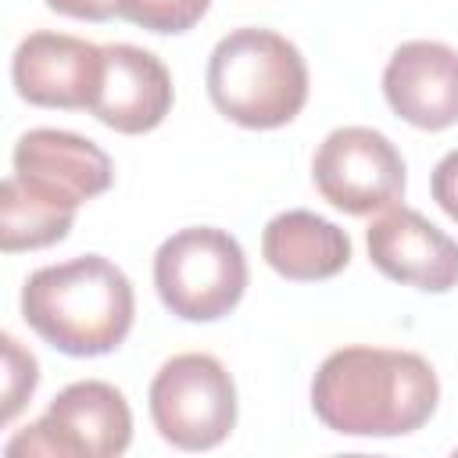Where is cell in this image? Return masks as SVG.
I'll list each match as a JSON object with an SVG mask.
<instances>
[{
  "label": "cell",
  "instance_id": "3",
  "mask_svg": "<svg viewBox=\"0 0 458 458\" xmlns=\"http://www.w3.org/2000/svg\"><path fill=\"white\" fill-rule=\"evenodd\" d=\"M208 97L218 114L243 129H279L308 100V64L272 29H233L208 57Z\"/></svg>",
  "mask_w": 458,
  "mask_h": 458
},
{
  "label": "cell",
  "instance_id": "11",
  "mask_svg": "<svg viewBox=\"0 0 458 458\" xmlns=\"http://www.w3.org/2000/svg\"><path fill=\"white\" fill-rule=\"evenodd\" d=\"M172 100H175V89L161 57L132 43L104 47V79L89 107L97 122H104L114 132L140 136L165 122V114L172 111Z\"/></svg>",
  "mask_w": 458,
  "mask_h": 458
},
{
  "label": "cell",
  "instance_id": "7",
  "mask_svg": "<svg viewBox=\"0 0 458 458\" xmlns=\"http://www.w3.org/2000/svg\"><path fill=\"white\" fill-rule=\"evenodd\" d=\"M311 179L336 211L372 215L404 197V157L383 132L344 125L318 143Z\"/></svg>",
  "mask_w": 458,
  "mask_h": 458
},
{
  "label": "cell",
  "instance_id": "14",
  "mask_svg": "<svg viewBox=\"0 0 458 458\" xmlns=\"http://www.w3.org/2000/svg\"><path fill=\"white\" fill-rule=\"evenodd\" d=\"M75 204H64L11 172L0 186V247L18 254L61 243L75 222Z\"/></svg>",
  "mask_w": 458,
  "mask_h": 458
},
{
  "label": "cell",
  "instance_id": "13",
  "mask_svg": "<svg viewBox=\"0 0 458 458\" xmlns=\"http://www.w3.org/2000/svg\"><path fill=\"white\" fill-rule=\"evenodd\" d=\"M261 254L272 272L290 283H318L333 279L351 261L347 233L304 208L276 215L261 233Z\"/></svg>",
  "mask_w": 458,
  "mask_h": 458
},
{
  "label": "cell",
  "instance_id": "16",
  "mask_svg": "<svg viewBox=\"0 0 458 458\" xmlns=\"http://www.w3.org/2000/svg\"><path fill=\"white\" fill-rule=\"evenodd\" d=\"M0 344H4V408H0V422H11L25 408V401L32 397V390L39 383V365L14 336H4Z\"/></svg>",
  "mask_w": 458,
  "mask_h": 458
},
{
  "label": "cell",
  "instance_id": "6",
  "mask_svg": "<svg viewBox=\"0 0 458 458\" xmlns=\"http://www.w3.org/2000/svg\"><path fill=\"white\" fill-rule=\"evenodd\" d=\"M132 440V411L118 386L79 379L64 386L47 411L7 440V454L47 458H114Z\"/></svg>",
  "mask_w": 458,
  "mask_h": 458
},
{
  "label": "cell",
  "instance_id": "18",
  "mask_svg": "<svg viewBox=\"0 0 458 458\" xmlns=\"http://www.w3.org/2000/svg\"><path fill=\"white\" fill-rule=\"evenodd\" d=\"M50 11L79 18V21H107L122 18V0H47Z\"/></svg>",
  "mask_w": 458,
  "mask_h": 458
},
{
  "label": "cell",
  "instance_id": "12",
  "mask_svg": "<svg viewBox=\"0 0 458 458\" xmlns=\"http://www.w3.org/2000/svg\"><path fill=\"white\" fill-rule=\"evenodd\" d=\"M11 161L18 179L75 208L111 190L114 179L111 157L93 140L64 129H29Z\"/></svg>",
  "mask_w": 458,
  "mask_h": 458
},
{
  "label": "cell",
  "instance_id": "2",
  "mask_svg": "<svg viewBox=\"0 0 458 458\" xmlns=\"http://www.w3.org/2000/svg\"><path fill=\"white\" fill-rule=\"evenodd\" d=\"M136 315L129 276L104 254L36 268L21 286V318L36 336L72 358L114 351Z\"/></svg>",
  "mask_w": 458,
  "mask_h": 458
},
{
  "label": "cell",
  "instance_id": "9",
  "mask_svg": "<svg viewBox=\"0 0 458 458\" xmlns=\"http://www.w3.org/2000/svg\"><path fill=\"white\" fill-rule=\"evenodd\" d=\"M365 243L372 265L394 283L426 293H447L458 286V243L415 208H386V215L369 225Z\"/></svg>",
  "mask_w": 458,
  "mask_h": 458
},
{
  "label": "cell",
  "instance_id": "8",
  "mask_svg": "<svg viewBox=\"0 0 458 458\" xmlns=\"http://www.w3.org/2000/svg\"><path fill=\"white\" fill-rule=\"evenodd\" d=\"M100 79L104 47L64 32H29L11 57L14 93L36 107H93Z\"/></svg>",
  "mask_w": 458,
  "mask_h": 458
},
{
  "label": "cell",
  "instance_id": "4",
  "mask_svg": "<svg viewBox=\"0 0 458 458\" xmlns=\"http://www.w3.org/2000/svg\"><path fill=\"white\" fill-rule=\"evenodd\" d=\"M154 290L182 322L229 315L247 290V258L236 236L215 225L172 233L154 254Z\"/></svg>",
  "mask_w": 458,
  "mask_h": 458
},
{
  "label": "cell",
  "instance_id": "15",
  "mask_svg": "<svg viewBox=\"0 0 458 458\" xmlns=\"http://www.w3.org/2000/svg\"><path fill=\"white\" fill-rule=\"evenodd\" d=\"M211 0H122V18L157 32V36H175L193 29L208 14Z\"/></svg>",
  "mask_w": 458,
  "mask_h": 458
},
{
  "label": "cell",
  "instance_id": "1",
  "mask_svg": "<svg viewBox=\"0 0 458 458\" xmlns=\"http://www.w3.org/2000/svg\"><path fill=\"white\" fill-rule=\"evenodd\" d=\"M440 401L433 365L415 351L340 347L311 379L315 415L344 437H404L429 422Z\"/></svg>",
  "mask_w": 458,
  "mask_h": 458
},
{
  "label": "cell",
  "instance_id": "10",
  "mask_svg": "<svg viewBox=\"0 0 458 458\" xmlns=\"http://www.w3.org/2000/svg\"><path fill=\"white\" fill-rule=\"evenodd\" d=\"M383 97L397 118L440 132L458 122V50L437 39L401 43L383 68Z\"/></svg>",
  "mask_w": 458,
  "mask_h": 458
},
{
  "label": "cell",
  "instance_id": "17",
  "mask_svg": "<svg viewBox=\"0 0 458 458\" xmlns=\"http://www.w3.org/2000/svg\"><path fill=\"white\" fill-rule=\"evenodd\" d=\"M429 190H433V200L444 208V215L458 222V150L440 157V165L433 168Z\"/></svg>",
  "mask_w": 458,
  "mask_h": 458
},
{
  "label": "cell",
  "instance_id": "5",
  "mask_svg": "<svg viewBox=\"0 0 458 458\" xmlns=\"http://www.w3.org/2000/svg\"><path fill=\"white\" fill-rule=\"evenodd\" d=\"M147 401L154 429L179 451H211L236 426V383L215 354L186 351L168 358Z\"/></svg>",
  "mask_w": 458,
  "mask_h": 458
}]
</instances>
